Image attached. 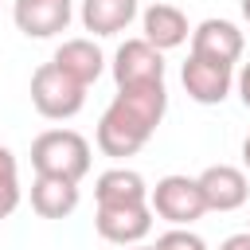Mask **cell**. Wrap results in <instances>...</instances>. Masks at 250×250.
Returning <instances> with one entry per match:
<instances>
[{
	"instance_id": "cell-4",
	"label": "cell",
	"mask_w": 250,
	"mask_h": 250,
	"mask_svg": "<svg viewBox=\"0 0 250 250\" xmlns=\"http://www.w3.org/2000/svg\"><path fill=\"white\" fill-rule=\"evenodd\" d=\"M148 207L156 219L172 223V227H191L195 219L207 215V199H203V188H199V176H160L152 188H148Z\"/></svg>"
},
{
	"instance_id": "cell-15",
	"label": "cell",
	"mask_w": 250,
	"mask_h": 250,
	"mask_svg": "<svg viewBox=\"0 0 250 250\" xmlns=\"http://www.w3.org/2000/svg\"><path fill=\"white\" fill-rule=\"evenodd\" d=\"M94 199L98 203H145L148 184L133 168H105L98 176V184H94Z\"/></svg>"
},
{
	"instance_id": "cell-21",
	"label": "cell",
	"mask_w": 250,
	"mask_h": 250,
	"mask_svg": "<svg viewBox=\"0 0 250 250\" xmlns=\"http://www.w3.org/2000/svg\"><path fill=\"white\" fill-rule=\"evenodd\" d=\"M242 164H246V172H250V133H246V141H242Z\"/></svg>"
},
{
	"instance_id": "cell-17",
	"label": "cell",
	"mask_w": 250,
	"mask_h": 250,
	"mask_svg": "<svg viewBox=\"0 0 250 250\" xmlns=\"http://www.w3.org/2000/svg\"><path fill=\"white\" fill-rule=\"evenodd\" d=\"M23 199V188H20V176H0V219H8Z\"/></svg>"
},
{
	"instance_id": "cell-20",
	"label": "cell",
	"mask_w": 250,
	"mask_h": 250,
	"mask_svg": "<svg viewBox=\"0 0 250 250\" xmlns=\"http://www.w3.org/2000/svg\"><path fill=\"white\" fill-rule=\"evenodd\" d=\"M219 250H250V227L238 230V234H227V238L219 242Z\"/></svg>"
},
{
	"instance_id": "cell-23",
	"label": "cell",
	"mask_w": 250,
	"mask_h": 250,
	"mask_svg": "<svg viewBox=\"0 0 250 250\" xmlns=\"http://www.w3.org/2000/svg\"><path fill=\"white\" fill-rule=\"evenodd\" d=\"M129 250H156V246H141V242H137V246H129Z\"/></svg>"
},
{
	"instance_id": "cell-5",
	"label": "cell",
	"mask_w": 250,
	"mask_h": 250,
	"mask_svg": "<svg viewBox=\"0 0 250 250\" xmlns=\"http://www.w3.org/2000/svg\"><path fill=\"white\" fill-rule=\"evenodd\" d=\"M152 207L148 199L145 203H98V215H94V230L113 242V246H137L148 238L152 230Z\"/></svg>"
},
{
	"instance_id": "cell-14",
	"label": "cell",
	"mask_w": 250,
	"mask_h": 250,
	"mask_svg": "<svg viewBox=\"0 0 250 250\" xmlns=\"http://www.w3.org/2000/svg\"><path fill=\"white\" fill-rule=\"evenodd\" d=\"M137 16H141V4L137 0H82V8H78L82 27L94 31V35H117Z\"/></svg>"
},
{
	"instance_id": "cell-16",
	"label": "cell",
	"mask_w": 250,
	"mask_h": 250,
	"mask_svg": "<svg viewBox=\"0 0 250 250\" xmlns=\"http://www.w3.org/2000/svg\"><path fill=\"white\" fill-rule=\"evenodd\" d=\"M152 246H156V250H207V242H203L191 227H172V230H164Z\"/></svg>"
},
{
	"instance_id": "cell-13",
	"label": "cell",
	"mask_w": 250,
	"mask_h": 250,
	"mask_svg": "<svg viewBox=\"0 0 250 250\" xmlns=\"http://www.w3.org/2000/svg\"><path fill=\"white\" fill-rule=\"evenodd\" d=\"M51 62H59L70 78H78L82 86H90V82H98L102 78V70H105V55H102V47L94 43V39H62L59 47H55V59Z\"/></svg>"
},
{
	"instance_id": "cell-8",
	"label": "cell",
	"mask_w": 250,
	"mask_h": 250,
	"mask_svg": "<svg viewBox=\"0 0 250 250\" xmlns=\"http://www.w3.org/2000/svg\"><path fill=\"white\" fill-rule=\"evenodd\" d=\"M74 0H12V23L27 39H55L70 27Z\"/></svg>"
},
{
	"instance_id": "cell-22",
	"label": "cell",
	"mask_w": 250,
	"mask_h": 250,
	"mask_svg": "<svg viewBox=\"0 0 250 250\" xmlns=\"http://www.w3.org/2000/svg\"><path fill=\"white\" fill-rule=\"evenodd\" d=\"M238 8H242V20L250 23V0H238Z\"/></svg>"
},
{
	"instance_id": "cell-7",
	"label": "cell",
	"mask_w": 250,
	"mask_h": 250,
	"mask_svg": "<svg viewBox=\"0 0 250 250\" xmlns=\"http://www.w3.org/2000/svg\"><path fill=\"white\" fill-rule=\"evenodd\" d=\"M180 82H184V90H188L191 102L219 105L234 90V66L215 62V59H203V55H188V62L180 66Z\"/></svg>"
},
{
	"instance_id": "cell-10",
	"label": "cell",
	"mask_w": 250,
	"mask_h": 250,
	"mask_svg": "<svg viewBox=\"0 0 250 250\" xmlns=\"http://www.w3.org/2000/svg\"><path fill=\"white\" fill-rule=\"evenodd\" d=\"M199 188L207 199V211H238L250 199V180L234 164H211L199 172Z\"/></svg>"
},
{
	"instance_id": "cell-3",
	"label": "cell",
	"mask_w": 250,
	"mask_h": 250,
	"mask_svg": "<svg viewBox=\"0 0 250 250\" xmlns=\"http://www.w3.org/2000/svg\"><path fill=\"white\" fill-rule=\"evenodd\" d=\"M86 90H90V86H82L78 78H70L59 62H43V66H35L31 86H27L35 113L47 117V121H66V117L82 113V105H86Z\"/></svg>"
},
{
	"instance_id": "cell-2",
	"label": "cell",
	"mask_w": 250,
	"mask_h": 250,
	"mask_svg": "<svg viewBox=\"0 0 250 250\" xmlns=\"http://www.w3.org/2000/svg\"><path fill=\"white\" fill-rule=\"evenodd\" d=\"M31 168L39 176L82 180L90 172V141L78 129H47L31 141Z\"/></svg>"
},
{
	"instance_id": "cell-12",
	"label": "cell",
	"mask_w": 250,
	"mask_h": 250,
	"mask_svg": "<svg viewBox=\"0 0 250 250\" xmlns=\"http://www.w3.org/2000/svg\"><path fill=\"white\" fill-rule=\"evenodd\" d=\"M78 184L74 180H62V176H39L31 180V211L39 219H66L78 211Z\"/></svg>"
},
{
	"instance_id": "cell-6",
	"label": "cell",
	"mask_w": 250,
	"mask_h": 250,
	"mask_svg": "<svg viewBox=\"0 0 250 250\" xmlns=\"http://www.w3.org/2000/svg\"><path fill=\"white\" fill-rule=\"evenodd\" d=\"M109 70H113L117 90L121 86H152V82H164V51L152 47L145 35L141 39H125L113 51Z\"/></svg>"
},
{
	"instance_id": "cell-9",
	"label": "cell",
	"mask_w": 250,
	"mask_h": 250,
	"mask_svg": "<svg viewBox=\"0 0 250 250\" xmlns=\"http://www.w3.org/2000/svg\"><path fill=\"white\" fill-rule=\"evenodd\" d=\"M242 51H246V35L230 20L211 16V20H199L191 27V55H203V59H215V62L234 66L242 59Z\"/></svg>"
},
{
	"instance_id": "cell-1",
	"label": "cell",
	"mask_w": 250,
	"mask_h": 250,
	"mask_svg": "<svg viewBox=\"0 0 250 250\" xmlns=\"http://www.w3.org/2000/svg\"><path fill=\"white\" fill-rule=\"evenodd\" d=\"M168 113V90L164 82H152V86H121L113 94V102L105 105V113L98 117V133H94V145L121 160V156H137L148 137L156 133V125L164 121Z\"/></svg>"
},
{
	"instance_id": "cell-18",
	"label": "cell",
	"mask_w": 250,
	"mask_h": 250,
	"mask_svg": "<svg viewBox=\"0 0 250 250\" xmlns=\"http://www.w3.org/2000/svg\"><path fill=\"white\" fill-rule=\"evenodd\" d=\"M234 90H238V98H242V105L250 109V62H242V70L234 74Z\"/></svg>"
},
{
	"instance_id": "cell-19",
	"label": "cell",
	"mask_w": 250,
	"mask_h": 250,
	"mask_svg": "<svg viewBox=\"0 0 250 250\" xmlns=\"http://www.w3.org/2000/svg\"><path fill=\"white\" fill-rule=\"evenodd\" d=\"M0 176H20V160L8 145H0Z\"/></svg>"
},
{
	"instance_id": "cell-11",
	"label": "cell",
	"mask_w": 250,
	"mask_h": 250,
	"mask_svg": "<svg viewBox=\"0 0 250 250\" xmlns=\"http://www.w3.org/2000/svg\"><path fill=\"white\" fill-rule=\"evenodd\" d=\"M141 31H145V39H148L152 47H160V51H172V47L188 43V35H191L184 8L164 4V0H156V4H148V8L141 12Z\"/></svg>"
}]
</instances>
